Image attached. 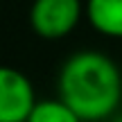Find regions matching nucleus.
I'll return each mask as SVG.
<instances>
[{"label":"nucleus","instance_id":"nucleus-1","mask_svg":"<svg viewBox=\"0 0 122 122\" xmlns=\"http://www.w3.org/2000/svg\"><path fill=\"white\" fill-rule=\"evenodd\" d=\"M57 91L84 122H102L109 120L122 102V72L118 63L102 52H75L59 70Z\"/></svg>","mask_w":122,"mask_h":122},{"label":"nucleus","instance_id":"nucleus-2","mask_svg":"<svg viewBox=\"0 0 122 122\" xmlns=\"http://www.w3.org/2000/svg\"><path fill=\"white\" fill-rule=\"evenodd\" d=\"M81 0H34L30 25L43 39H63L81 20Z\"/></svg>","mask_w":122,"mask_h":122},{"label":"nucleus","instance_id":"nucleus-3","mask_svg":"<svg viewBox=\"0 0 122 122\" xmlns=\"http://www.w3.org/2000/svg\"><path fill=\"white\" fill-rule=\"evenodd\" d=\"M34 104L32 81L20 70L0 66V122H27Z\"/></svg>","mask_w":122,"mask_h":122},{"label":"nucleus","instance_id":"nucleus-4","mask_svg":"<svg viewBox=\"0 0 122 122\" xmlns=\"http://www.w3.org/2000/svg\"><path fill=\"white\" fill-rule=\"evenodd\" d=\"M91 27L109 39H122V0H86Z\"/></svg>","mask_w":122,"mask_h":122},{"label":"nucleus","instance_id":"nucleus-5","mask_svg":"<svg viewBox=\"0 0 122 122\" xmlns=\"http://www.w3.org/2000/svg\"><path fill=\"white\" fill-rule=\"evenodd\" d=\"M27 122H84V120L61 97H57V100H36Z\"/></svg>","mask_w":122,"mask_h":122},{"label":"nucleus","instance_id":"nucleus-6","mask_svg":"<svg viewBox=\"0 0 122 122\" xmlns=\"http://www.w3.org/2000/svg\"><path fill=\"white\" fill-rule=\"evenodd\" d=\"M111 122H122V113H118V115L113 113V115H111Z\"/></svg>","mask_w":122,"mask_h":122}]
</instances>
